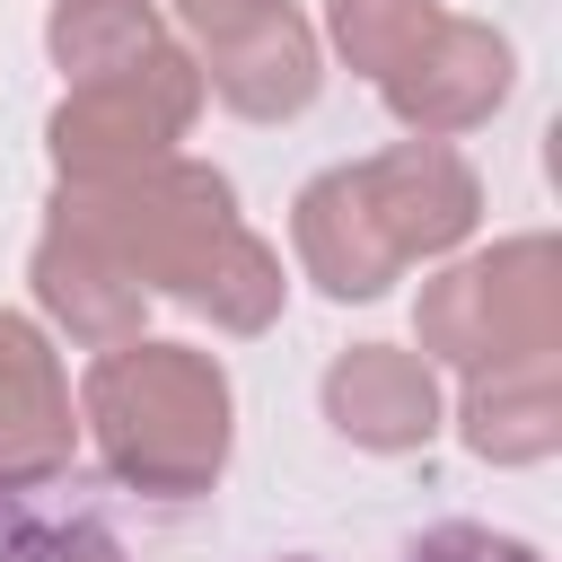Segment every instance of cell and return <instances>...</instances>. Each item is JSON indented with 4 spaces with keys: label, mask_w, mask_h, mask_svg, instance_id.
Returning a JSON list of instances; mask_svg holds the SVG:
<instances>
[{
    "label": "cell",
    "mask_w": 562,
    "mask_h": 562,
    "mask_svg": "<svg viewBox=\"0 0 562 562\" xmlns=\"http://www.w3.org/2000/svg\"><path fill=\"white\" fill-rule=\"evenodd\" d=\"M79 422L114 483L149 501H193L228 465V369L193 342H105L79 378Z\"/></svg>",
    "instance_id": "obj_1"
},
{
    "label": "cell",
    "mask_w": 562,
    "mask_h": 562,
    "mask_svg": "<svg viewBox=\"0 0 562 562\" xmlns=\"http://www.w3.org/2000/svg\"><path fill=\"white\" fill-rule=\"evenodd\" d=\"M53 220H70L97 255H114L149 299H184L202 307L220 263L237 255L246 220H237V193L220 167L167 149L132 176H97V184H61L53 193Z\"/></svg>",
    "instance_id": "obj_2"
},
{
    "label": "cell",
    "mask_w": 562,
    "mask_h": 562,
    "mask_svg": "<svg viewBox=\"0 0 562 562\" xmlns=\"http://www.w3.org/2000/svg\"><path fill=\"white\" fill-rule=\"evenodd\" d=\"M413 334H422V360H448V369H509V360L562 351V246L501 237L492 255L448 263L439 281H422Z\"/></svg>",
    "instance_id": "obj_3"
},
{
    "label": "cell",
    "mask_w": 562,
    "mask_h": 562,
    "mask_svg": "<svg viewBox=\"0 0 562 562\" xmlns=\"http://www.w3.org/2000/svg\"><path fill=\"white\" fill-rule=\"evenodd\" d=\"M202 114V70L184 44H158L123 70H97V79H70L44 140H53V167L61 184H97V176H132L149 158H167Z\"/></svg>",
    "instance_id": "obj_4"
},
{
    "label": "cell",
    "mask_w": 562,
    "mask_h": 562,
    "mask_svg": "<svg viewBox=\"0 0 562 562\" xmlns=\"http://www.w3.org/2000/svg\"><path fill=\"white\" fill-rule=\"evenodd\" d=\"M509 79H518L509 35L483 26V18L439 9V18H430V26L378 70V97H386V114H395L413 140H448V132L492 123L501 97H509Z\"/></svg>",
    "instance_id": "obj_5"
},
{
    "label": "cell",
    "mask_w": 562,
    "mask_h": 562,
    "mask_svg": "<svg viewBox=\"0 0 562 562\" xmlns=\"http://www.w3.org/2000/svg\"><path fill=\"white\" fill-rule=\"evenodd\" d=\"M351 176H360V193H369L395 263L457 255L474 237V220H483V184H474V167L448 140H395L378 158H351Z\"/></svg>",
    "instance_id": "obj_6"
},
{
    "label": "cell",
    "mask_w": 562,
    "mask_h": 562,
    "mask_svg": "<svg viewBox=\"0 0 562 562\" xmlns=\"http://www.w3.org/2000/svg\"><path fill=\"white\" fill-rule=\"evenodd\" d=\"M325 422L369 457L430 448V430H439V360L395 351V342H351L325 369Z\"/></svg>",
    "instance_id": "obj_7"
},
{
    "label": "cell",
    "mask_w": 562,
    "mask_h": 562,
    "mask_svg": "<svg viewBox=\"0 0 562 562\" xmlns=\"http://www.w3.org/2000/svg\"><path fill=\"white\" fill-rule=\"evenodd\" d=\"M193 70H202V97H220L228 114H246V123H290V114L316 97L325 53H316V26L281 0V9H263L255 26H237V35H220V44H193Z\"/></svg>",
    "instance_id": "obj_8"
},
{
    "label": "cell",
    "mask_w": 562,
    "mask_h": 562,
    "mask_svg": "<svg viewBox=\"0 0 562 562\" xmlns=\"http://www.w3.org/2000/svg\"><path fill=\"white\" fill-rule=\"evenodd\" d=\"M79 448V422H70V378L53 360V342L0 307V492H26V483H53Z\"/></svg>",
    "instance_id": "obj_9"
},
{
    "label": "cell",
    "mask_w": 562,
    "mask_h": 562,
    "mask_svg": "<svg viewBox=\"0 0 562 562\" xmlns=\"http://www.w3.org/2000/svg\"><path fill=\"white\" fill-rule=\"evenodd\" d=\"M26 281H35V307H44L70 342H88V351L132 342V334H140V316H149V290H140L114 255H97L70 220H44Z\"/></svg>",
    "instance_id": "obj_10"
},
{
    "label": "cell",
    "mask_w": 562,
    "mask_h": 562,
    "mask_svg": "<svg viewBox=\"0 0 562 562\" xmlns=\"http://www.w3.org/2000/svg\"><path fill=\"white\" fill-rule=\"evenodd\" d=\"M290 237H299V263H307V281H316L325 299H386V281L404 272L351 167H325V176L299 193Z\"/></svg>",
    "instance_id": "obj_11"
},
{
    "label": "cell",
    "mask_w": 562,
    "mask_h": 562,
    "mask_svg": "<svg viewBox=\"0 0 562 562\" xmlns=\"http://www.w3.org/2000/svg\"><path fill=\"white\" fill-rule=\"evenodd\" d=\"M457 439L483 465H544L562 448V351L509 360V369H465Z\"/></svg>",
    "instance_id": "obj_12"
},
{
    "label": "cell",
    "mask_w": 562,
    "mask_h": 562,
    "mask_svg": "<svg viewBox=\"0 0 562 562\" xmlns=\"http://www.w3.org/2000/svg\"><path fill=\"white\" fill-rule=\"evenodd\" d=\"M158 44H167V26H158L149 0H53V18H44V53H53L61 79L123 70V61L158 53Z\"/></svg>",
    "instance_id": "obj_13"
},
{
    "label": "cell",
    "mask_w": 562,
    "mask_h": 562,
    "mask_svg": "<svg viewBox=\"0 0 562 562\" xmlns=\"http://www.w3.org/2000/svg\"><path fill=\"white\" fill-rule=\"evenodd\" d=\"M430 18H439V0H325V35L360 79H378Z\"/></svg>",
    "instance_id": "obj_14"
},
{
    "label": "cell",
    "mask_w": 562,
    "mask_h": 562,
    "mask_svg": "<svg viewBox=\"0 0 562 562\" xmlns=\"http://www.w3.org/2000/svg\"><path fill=\"white\" fill-rule=\"evenodd\" d=\"M0 562H123V544L97 518H9Z\"/></svg>",
    "instance_id": "obj_15"
},
{
    "label": "cell",
    "mask_w": 562,
    "mask_h": 562,
    "mask_svg": "<svg viewBox=\"0 0 562 562\" xmlns=\"http://www.w3.org/2000/svg\"><path fill=\"white\" fill-rule=\"evenodd\" d=\"M413 562H536V544H518V536H492V527H465V518H448V527H430V536L413 544Z\"/></svg>",
    "instance_id": "obj_16"
},
{
    "label": "cell",
    "mask_w": 562,
    "mask_h": 562,
    "mask_svg": "<svg viewBox=\"0 0 562 562\" xmlns=\"http://www.w3.org/2000/svg\"><path fill=\"white\" fill-rule=\"evenodd\" d=\"M263 9H281V0H176V26H184L193 44H220V35L255 26Z\"/></svg>",
    "instance_id": "obj_17"
}]
</instances>
